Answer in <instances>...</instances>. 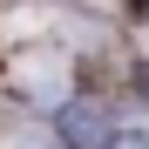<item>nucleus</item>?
Wrapping results in <instances>:
<instances>
[{
    "label": "nucleus",
    "instance_id": "nucleus-3",
    "mask_svg": "<svg viewBox=\"0 0 149 149\" xmlns=\"http://www.w3.org/2000/svg\"><path fill=\"white\" fill-rule=\"evenodd\" d=\"M142 14H149V0H142Z\"/></svg>",
    "mask_w": 149,
    "mask_h": 149
},
{
    "label": "nucleus",
    "instance_id": "nucleus-1",
    "mask_svg": "<svg viewBox=\"0 0 149 149\" xmlns=\"http://www.w3.org/2000/svg\"><path fill=\"white\" fill-rule=\"evenodd\" d=\"M109 122H115V109H102V102H68L61 109V142L68 149H109Z\"/></svg>",
    "mask_w": 149,
    "mask_h": 149
},
{
    "label": "nucleus",
    "instance_id": "nucleus-2",
    "mask_svg": "<svg viewBox=\"0 0 149 149\" xmlns=\"http://www.w3.org/2000/svg\"><path fill=\"white\" fill-rule=\"evenodd\" d=\"M109 149H149V109H115Z\"/></svg>",
    "mask_w": 149,
    "mask_h": 149
}]
</instances>
